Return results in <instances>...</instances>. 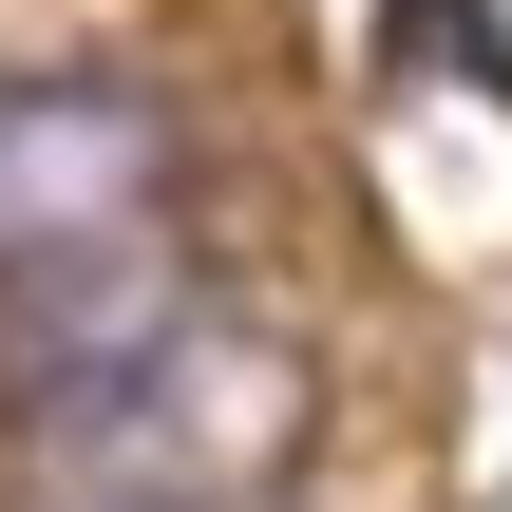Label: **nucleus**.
Listing matches in <instances>:
<instances>
[{"mask_svg": "<svg viewBox=\"0 0 512 512\" xmlns=\"http://www.w3.org/2000/svg\"><path fill=\"white\" fill-rule=\"evenodd\" d=\"M19 437H38V512H266L304 456V361L228 304H171L95 380L19 399Z\"/></svg>", "mask_w": 512, "mask_h": 512, "instance_id": "obj_1", "label": "nucleus"}, {"mask_svg": "<svg viewBox=\"0 0 512 512\" xmlns=\"http://www.w3.org/2000/svg\"><path fill=\"white\" fill-rule=\"evenodd\" d=\"M152 190H171V114L133 76H0V285L152 228Z\"/></svg>", "mask_w": 512, "mask_h": 512, "instance_id": "obj_2", "label": "nucleus"}]
</instances>
